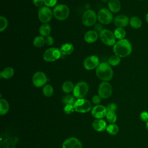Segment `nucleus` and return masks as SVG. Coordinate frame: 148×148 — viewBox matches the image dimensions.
<instances>
[{
    "instance_id": "nucleus-1",
    "label": "nucleus",
    "mask_w": 148,
    "mask_h": 148,
    "mask_svg": "<svg viewBox=\"0 0 148 148\" xmlns=\"http://www.w3.org/2000/svg\"><path fill=\"white\" fill-rule=\"evenodd\" d=\"M113 51L115 55L120 58L126 57L131 54L132 52V46L127 39H121L116 42L113 46Z\"/></svg>"
},
{
    "instance_id": "nucleus-2",
    "label": "nucleus",
    "mask_w": 148,
    "mask_h": 148,
    "mask_svg": "<svg viewBox=\"0 0 148 148\" xmlns=\"http://www.w3.org/2000/svg\"><path fill=\"white\" fill-rule=\"evenodd\" d=\"M97 76L103 81H109L113 76V69L108 62H103L99 64L96 68Z\"/></svg>"
},
{
    "instance_id": "nucleus-3",
    "label": "nucleus",
    "mask_w": 148,
    "mask_h": 148,
    "mask_svg": "<svg viewBox=\"0 0 148 148\" xmlns=\"http://www.w3.org/2000/svg\"><path fill=\"white\" fill-rule=\"evenodd\" d=\"M53 13L54 17L57 20L62 21L68 17L69 14V9L65 5H58L53 9Z\"/></svg>"
},
{
    "instance_id": "nucleus-4",
    "label": "nucleus",
    "mask_w": 148,
    "mask_h": 148,
    "mask_svg": "<svg viewBox=\"0 0 148 148\" xmlns=\"http://www.w3.org/2000/svg\"><path fill=\"white\" fill-rule=\"evenodd\" d=\"M99 36L101 41L107 46H114L116 43V37L114 32L109 29H103L99 32Z\"/></svg>"
},
{
    "instance_id": "nucleus-5",
    "label": "nucleus",
    "mask_w": 148,
    "mask_h": 148,
    "mask_svg": "<svg viewBox=\"0 0 148 148\" xmlns=\"http://www.w3.org/2000/svg\"><path fill=\"white\" fill-rule=\"evenodd\" d=\"M75 111L76 112L84 113L91 109V104L90 101L84 98L77 99L73 104Z\"/></svg>"
},
{
    "instance_id": "nucleus-6",
    "label": "nucleus",
    "mask_w": 148,
    "mask_h": 148,
    "mask_svg": "<svg viewBox=\"0 0 148 148\" xmlns=\"http://www.w3.org/2000/svg\"><path fill=\"white\" fill-rule=\"evenodd\" d=\"M88 91V86L84 82H80L77 83L74 87L73 90V96L77 98H83Z\"/></svg>"
},
{
    "instance_id": "nucleus-7",
    "label": "nucleus",
    "mask_w": 148,
    "mask_h": 148,
    "mask_svg": "<svg viewBox=\"0 0 148 148\" xmlns=\"http://www.w3.org/2000/svg\"><path fill=\"white\" fill-rule=\"evenodd\" d=\"M97 16L96 13L91 9L86 10L83 16L82 21L83 24L86 27L92 26L96 22Z\"/></svg>"
},
{
    "instance_id": "nucleus-8",
    "label": "nucleus",
    "mask_w": 148,
    "mask_h": 148,
    "mask_svg": "<svg viewBox=\"0 0 148 148\" xmlns=\"http://www.w3.org/2000/svg\"><path fill=\"white\" fill-rule=\"evenodd\" d=\"M61 53L57 47H51L46 50L43 56V59L47 62H53L60 58Z\"/></svg>"
},
{
    "instance_id": "nucleus-9",
    "label": "nucleus",
    "mask_w": 148,
    "mask_h": 148,
    "mask_svg": "<svg viewBox=\"0 0 148 148\" xmlns=\"http://www.w3.org/2000/svg\"><path fill=\"white\" fill-rule=\"evenodd\" d=\"M53 15V12L49 7L46 6H42L39 9L38 18L43 24L49 23L51 20Z\"/></svg>"
},
{
    "instance_id": "nucleus-10",
    "label": "nucleus",
    "mask_w": 148,
    "mask_h": 148,
    "mask_svg": "<svg viewBox=\"0 0 148 148\" xmlns=\"http://www.w3.org/2000/svg\"><path fill=\"white\" fill-rule=\"evenodd\" d=\"M98 92L101 98H108L112 94V87L109 82L103 81L99 85Z\"/></svg>"
},
{
    "instance_id": "nucleus-11",
    "label": "nucleus",
    "mask_w": 148,
    "mask_h": 148,
    "mask_svg": "<svg viewBox=\"0 0 148 148\" xmlns=\"http://www.w3.org/2000/svg\"><path fill=\"white\" fill-rule=\"evenodd\" d=\"M97 18L99 22L102 24H109L113 20V16L111 12L105 8L99 10Z\"/></svg>"
},
{
    "instance_id": "nucleus-12",
    "label": "nucleus",
    "mask_w": 148,
    "mask_h": 148,
    "mask_svg": "<svg viewBox=\"0 0 148 148\" xmlns=\"http://www.w3.org/2000/svg\"><path fill=\"white\" fill-rule=\"evenodd\" d=\"M32 81L35 87H41L45 85L47 81V78L45 73L41 71H38L34 74Z\"/></svg>"
},
{
    "instance_id": "nucleus-13",
    "label": "nucleus",
    "mask_w": 148,
    "mask_h": 148,
    "mask_svg": "<svg viewBox=\"0 0 148 148\" xmlns=\"http://www.w3.org/2000/svg\"><path fill=\"white\" fill-rule=\"evenodd\" d=\"M83 66L87 70H92L97 67L99 64V60L96 56H90L86 58L83 61Z\"/></svg>"
},
{
    "instance_id": "nucleus-14",
    "label": "nucleus",
    "mask_w": 148,
    "mask_h": 148,
    "mask_svg": "<svg viewBox=\"0 0 148 148\" xmlns=\"http://www.w3.org/2000/svg\"><path fill=\"white\" fill-rule=\"evenodd\" d=\"M108 110L105 106L97 105L91 109V114L96 119H102L106 117Z\"/></svg>"
},
{
    "instance_id": "nucleus-15",
    "label": "nucleus",
    "mask_w": 148,
    "mask_h": 148,
    "mask_svg": "<svg viewBox=\"0 0 148 148\" xmlns=\"http://www.w3.org/2000/svg\"><path fill=\"white\" fill-rule=\"evenodd\" d=\"M62 148H82L80 141L76 138H67L62 143Z\"/></svg>"
},
{
    "instance_id": "nucleus-16",
    "label": "nucleus",
    "mask_w": 148,
    "mask_h": 148,
    "mask_svg": "<svg viewBox=\"0 0 148 148\" xmlns=\"http://www.w3.org/2000/svg\"><path fill=\"white\" fill-rule=\"evenodd\" d=\"M114 24L117 27L124 28L127 26V25L130 23L129 18L125 15H119L117 16L113 20Z\"/></svg>"
},
{
    "instance_id": "nucleus-17",
    "label": "nucleus",
    "mask_w": 148,
    "mask_h": 148,
    "mask_svg": "<svg viewBox=\"0 0 148 148\" xmlns=\"http://www.w3.org/2000/svg\"><path fill=\"white\" fill-rule=\"evenodd\" d=\"M93 128L98 131L102 132L105 131L107 127L106 122L103 119H95L92 123Z\"/></svg>"
},
{
    "instance_id": "nucleus-18",
    "label": "nucleus",
    "mask_w": 148,
    "mask_h": 148,
    "mask_svg": "<svg viewBox=\"0 0 148 148\" xmlns=\"http://www.w3.org/2000/svg\"><path fill=\"white\" fill-rule=\"evenodd\" d=\"M108 5L109 10L113 13H118L121 9V3L119 0H109Z\"/></svg>"
},
{
    "instance_id": "nucleus-19",
    "label": "nucleus",
    "mask_w": 148,
    "mask_h": 148,
    "mask_svg": "<svg viewBox=\"0 0 148 148\" xmlns=\"http://www.w3.org/2000/svg\"><path fill=\"white\" fill-rule=\"evenodd\" d=\"M98 38V34L96 31H87L84 36L85 41L88 43H92L95 42Z\"/></svg>"
},
{
    "instance_id": "nucleus-20",
    "label": "nucleus",
    "mask_w": 148,
    "mask_h": 148,
    "mask_svg": "<svg viewBox=\"0 0 148 148\" xmlns=\"http://www.w3.org/2000/svg\"><path fill=\"white\" fill-rule=\"evenodd\" d=\"M74 50V47L72 44L69 43H66L63 44L61 48L60 51L63 55H69Z\"/></svg>"
},
{
    "instance_id": "nucleus-21",
    "label": "nucleus",
    "mask_w": 148,
    "mask_h": 148,
    "mask_svg": "<svg viewBox=\"0 0 148 148\" xmlns=\"http://www.w3.org/2000/svg\"><path fill=\"white\" fill-rule=\"evenodd\" d=\"M14 73V71L12 67H6L0 72V76L1 77H3L5 79H9L13 76Z\"/></svg>"
},
{
    "instance_id": "nucleus-22",
    "label": "nucleus",
    "mask_w": 148,
    "mask_h": 148,
    "mask_svg": "<svg viewBox=\"0 0 148 148\" xmlns=\"http://www.w3.org/2000/svg\"><path fill=\"white\" fill-rule=\"evenodd\" d=\"M51 27L47 23H45L41 25L39 29V34L41 35V36H45V37L49 36L51 32Z\"/></svg>"
},
{
    "instance_id": "nucleus-23",
    "label": "nucleus",
    "mask_w": 148,
    "mask_h": 148,
    "mask_svg": "<svg viewBox=\"0 0 148 148\" xmlns=\"http://www.w3.org/2000/svg\"><path fill=\"white\" fill-rule=\"evenodd\" d=\"M130 24L131 27L134 29H138L141 27L142 21L138 16H133L130 19Z\"/></svg>"
},
{
    "instance_id": "nucleus-24",
    "label": "nucleus",
    "mask_w": 148,
    "mask_h": 148,
    "mask_svg": "<svg viewBox=\"0 0 148 148\" xmlns=\"http://www.w3.org/2000/svg\"><path fill=\"white\" fill-rule=\"evenodd\" d=\"M0 114L1 115L6 114L9 109V104L8 102L5 99H0Z\"/></svg>"
},
{
    "instance_id": "nucleus-25",
    "label": "nucleus",
    "mask_w": 148,
    "mask_h": 148,
    "mask_svg": "<svg viewBox=\"0 0 148 148\" xmlns=\"http://www.w3.org/2000/svg\"><path fill=\"white\" fill-rule=\"evenodd\" d=\"M74 85L73 83L71 81L67 80L62 85V90L65 93H70L71 92L73 91V88H74Z\"/></svg>"
},
{
    "instance_id": "nucleus-26",
    "label": "nucleus",
    "mask_w": 148,
    "mask_h": 148,
    "mask_svg": "<svg viewBox=\"0 0 148 148\" xmlns=\"http://www.w3.org/2000/svg\"><path fill=\"white\" fill-rule=\"evenodd\" d=\"M114 34L116 38L121 40L124 39L126 35V32L124 28L117 27V28H116L114 31Z\"/></svg>"
},
{
    "instance_id": "nucleus-27",
    "label": "nucleus",
    "mask_w": 148,
    "mask_h": 148,
    "mask_svg": "<svg viewBox=\"0 0 148 148\" xmlns=\"http://www.w3.org/2000/svg\"><path fill=\"white\" fill-rule=\"evenodd\" d=\"M106 130L107 132L110 135H115L118 133L119 128V127L114 123V124H110L108 125Z\"/></svg>"
},
{
    "instance_id": "nucleus-28",
    "label": "nucleus",
    "mask_w": 148,
    "mask_h": 148,
    "mask_svg": "<svg viewBox=\"0 0 148 148\" xmlns=\"http://www.w3.org/2000/svg\"><path fill=\"white\" fill-rule=\"evenodd\" d=\"M75 101H75V97L73 95H65V96L63 97V98L62 99V102L65 105H73Z\"/></svg>"
},
{
    "instance_id": "nucleus-29",
    "label": "nucleus",
    "mask_w": 148,
    "mask_h": 148,
    "mask_svg": "<svg viewBox=\"0 0 148 148\" xmlns=\"http://www.w3.org/2000/svg\"><path fill=\"white\" fill-rule=\"evenodd\" d=\"M45 43V39L42 36H36L33 40V45L36 47H41Z\"/></svg>"
},
{
    "instance_id": "nucleus-30",
    "label": "nucleus",
    "mask_w": 148,
    "mask_h": 148,
    "mask_svg": "<svg viewBox=\"0 0 148 148\" xmlns=\"http://www.w3.org/2000/svg\"><path fill=\"white\" fill-rule=\"evenodd\" d=\"M42 92L45 96L47 97H50L53 95L54 92V90L53 87L51 85L46 84V85H45L44 87H43Z\"/></svg>"
},
{
    "instance_id": "nucleus-31",
    "label": "nucleus",
    "mask_w": 148,
    "mask_h": 148,
    "mask_svg": "<svg viewBox=\"0 0 148 148\" xmlns=\"http://www.w3.org/2000/svg\"><path fill=\"white\" fill-rule=\"evenodd\" d=\"M120 62H121L120 57L116 55H113L110 56L109 58L108 61V62L110 65L114 66L118 65L120 63Z\"/></svg>"
},
{
    "instance_id": "nucleus-32",
    "label": "nucleus",
    "mask_w": 148,
    "mask_h": 148,
    "mask_svg": "<svg viewBox=\"0 0 148 148\" xmlns=\"http://www.w3.org/2000/svg\"><path fill=\"white\" fill-rule=\"evenodd\" d=\"M106 117L110 124H114L117 120V115L114 112H108Z\"/></svg>"
},
{
    "instance_id": "nucleus-33",
    "label": "nucleus",
    "mask_w": 148,
    "mask_h": 148,
    "mask_svg": "<svg viewBox=\"0 0 148 148\" xmlns=\"http://www.w3.org/2000/svg\"><path fill=\"white\" fill-rule=\"evenodd\" d=\"M8 22L7 19L1 16L0 17V31L2 32L3 31L8 27Z\"/></svg>"
},
{
    "instance_id": "nucleus-34",
    "label": "nucleus",
    "mask_w": 148,
    "mask_h": 148,
    "mask_svg": "<svg viewBox=\"0 0 148 148\" xmlns=\"http://www.w3.org/2000/svg\"><path fill=\"white\" fill-rule=\"evenodd\" d=\"M63 110H64V113H65L66 114H69L72 113L74 112L75 109H74L73 105H65Z\"/></svg>"
},
{
    "instance_id": "nucleus-35",
    "label": "nucleus",
    "mask_w": 148,
    "mask_h": 148,
    "mask_svg": "<svg viewBox=\"0 0 148 148\" xmlns=\"http://www.w3.org/2000/svg\"><path fill=\"white\" fill-rule=\"evenodd\" d=\"M117 105L114 103H110L108 104L106 106V109L108 112H115L117 110Z\"/></svg>"
},
{
    "instance_id": "nucleus-36",
    "label": "nucleus",
    "mask_w": 148,
    "mask_h": 148,
    "mask_svg": "<svg viewBox=\"0 0 148 148\" xmlns=\"http://www.w3.org/2000/svg\"><path fill=\"white\" fill-rule=\"evenodd\" d=\"M57 0H44V4L47 7H53L56 3Z\"/></svg>"
},
{
    "instance_id": "nucleus-37",
    "label": "nucleus",
    "mask_w": 148,
    "mask_h": 148,
    "mask_svg": "<svg viewBox=\"0 0 148 148\" xmlns=\"http://www.w3.org/2000/svg\"><path fill=\"white\" fill-rule=\"evenodd\" d=\"M101 101V97L99 95H95L92 98V102L94 104L97 105Z\"/></svg>"
},
{
    "instance_id": "nucleus-38",
    "label": "nucleus",
    "mask_w": 148,
    "mask_h": 148,
    "mask_svg": "<svg viewBox=\"0 0 148 148\" xmlns=\"http://www.w3.org/2000/svg\"><path fill=\"white\" fill-rule=\"evenodd\" d=\"M140 119L145 122L148 121V112L146 111H143L140 114Z\"/></svg>"
},
{
    "instance_id": "nucleus-39",
    "label": "nucleus",
    "mask_w": 148,
    "mask_h": 148,
    "mask_svg": "<svg viewBox=\"0 0 148 148\" xmlns=\"http://www.w3.org/2000/svg\"><path fill=\"white\" fill-rule=\"evenodd\" d=\"M45 43L47 45H52L54 43V39L52 36H47L46 37L45 39Z\"/></svg>"
},
{
    "instance_id": "nucleus-40",
    "label": "nucleus",
    "mask_w": 148,
    "mask_h": 148,
    "mask_svg": "<svg viewBox=\"0 0 148 148\" xmlns=\"http://www.w3.org/2000/svg\"><path fill=\"white\" fill-rule=\"evenodd\" d=\"M33 3L37 7H41L44 3V0H33Z\"/></svg>"
},
{
    "instance_id": "nucleus-41",
    "label": "nucleus",
    "mask_w": 148,
    "mask_h": 148,
    "mask_svg": "<svg viewBox=\"0 0 148 148\" xmlns=\"http://www.w3.org/2000/svg\"><path fill=\"white\" fill-rule=\"evenodd\" d=\"M94 28H95V29L96 30V31L97 32H101L102 30H103V27H102V24H96L95 25V27H94Z\"/></svg>"
},
{
    "instance_id": "nucleus-42",
    "label": "nucleus",
    "mask_w": 148,
    "mask_h": 148,
    "mask_svg": "<svg viewBox=\"0 0 148 148\" xmlns=\"http://www.w3.org/2000/svg\"><path fill=\"white\" fill-rule=\"evenodd\" d=\"M145 18H146V20L147 23H148V13L146 14V17H145Z\"/></svg>"
},
{
    "instance_id": "nucleus-43",
    "label": "nucleus",
    "mask_w": 148,
    "mask_h": 148,
    "mask_svg": "<svg viewBox=\"0 0 148 148\" xmlns=\"http://www.w3.org/2000/svg\"><path fill=\"white\" fill-rule=\"evenodd\" d=\"M146 128L147 130H148V121L146 122Z\"/></svg>"
},
{
    "instance_id": "nucleus-44",
    "label": "nucleus",
    "mask_w": 148,
    "mask_h": 148,
    "mask_svg": "<svg viewBox=\"0 0 148 148\" xmlns=\"http://www.w3.org/2000/svg\"><path fill=\"white\" fill-rule=\"evenodd\" d=\"M102 2H108L109 1V0H101Z\"/></svg>"
},
{
    "instance_id": "nucleus-45",
    "label": "nucleus",
    "mask_w": 148,
    "mask_h": 148,
    "mask_svg": "<svg viewBox=\"0 0 148 148\" xmlns=\"http://www.w3.org/2000/svg\"><path fill=\"white\" fill-rule=\"evenodd\" d=\"M139 1H143V0H139Z\"/></svg>"
}]
</instances>
